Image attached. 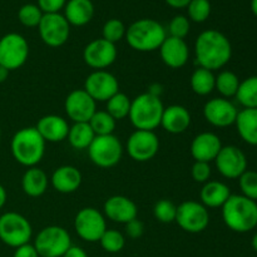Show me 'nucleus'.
I'll return each mask as SVG.
<instances>
[{
  "label": "nucleus",
  "instance_id": "ddd939ff",
  "mask_svg": "<svg viewBox=\"0 0 257 257\" xmlns=\"http://www.w3.org/2000/svg\"><path fill=\"white\" fill-rule=\"evenodd\" d=\"M160 151V140L155 131L136 130L127 141V152L136 162H148Z\"/></svg>",
  "mask_w": 257,
  "mask_h": 257
},
{
  "label": "nucleus",
  "instance_id": "a18cd8bd",
  "mask_svg": "<svg viewBox=\"0 0 257 257\" xmlns=\"http://www.w3.org/2000/svg\"><path fill=\"white\" fill-rule=\"evenodd\" d=\"M13 257H40L38 255V251L35 250L34 245L32 243H25L15 248Z\"/></svg>",
  "mask_w": 257,
  "mask_h": 257
},
{
  "label": "nucleus",
  "instance_id": "ea45409f",
  "mask_svg": "<svg viewBox=\"0 0 257 257\" xmlns=\"http://www.w3.org/2000/svg\"><path fill=\"white\" fill-rule=\"evenodd\" d=\"M188 17L195 23H203L211 14L210 0H191L187 7Z\"/></svg>",
  "mask_w": 257,
  "mask_h": 257
},
{
  "label": "nucleus",
  "instance_id": "473e14b6",
  "mask_svg": "<svg viewBox=\"0 0 257 257\" xmlns=\"http://www.w3.org/2000/svg\"><path fill=\"white\" fill-rule=\"evenodd\" d=\"M115 122L117 120L107 110H95L88 123L92 127L95 136H108L113 135L114 132Z\"/></svg>",
  "mask_w": 257,
  "mask_h": 257
},
{
  "label": "nucleus",
  "instance_id": "9b49d317",
  "mask_svg": "<svg viewBox=\"0 0 257 257\" xmlns=\"http://www.w3.org/2000/svg\"><path fill=\"white\" fill-rule=\"evenodd\" d=\"M77 235L87 242H98L107 230L105 217L94 207H84L74 218Z\"/></svg>",
  "mask_w": 257,
  "mask_h": 257
},
{
  "label": "nucleus",
  "instance_id": "9d476101",
  "mask_svg": "<svg viewBox=\"0 0 257 257\" xmlns=\"http://www.w3.org/2000/svg\"><path fill=\"white\" fill-rule=\"evenodd\" d=\"M176 222L185 232L200 233L207 228L210 223V213L207 207L196 201H185L177 206Z\"/></svg>",
  "mask_w": 257,
  "mask_h": 257
},
{
  "label": "nucleus",
  "instance_id": "5701e85b",
  "mask_svg": "<svg viewBox=\"0 0 257 257\" xmlns=\"http://www.w3.org/2000/svg\"><path fill=\"white\" fill-rule=\"evenodd\" d=\"M191 113L183 105L172 104L165 108L161 125L171 135H181L191 125Z\"/></svg>",
  "mask_w": 257,
  "mask_h": 257
},
{
  "label": "nucleus",
  "instance_id": "f03ea898",
  "mask_svg": "<svg viewBox=\"0 0 257 257\" xmlns=\"http://www.w3.org/2000/svg\"><path fill=\"white\" fill-rule=\"evenodd\" d=\"M222 220L231 231L246 233L257 226V202L242 195H231L222 206Z\"/></svg>",
  "mask_w": 257,
  "mask_h": 257
},
{
  "label": "nucleus",
  "instance_id": "aec40b11",
  "mask_svg": "<svg viewBox=\"0 0 257 257\" xmlns=\"http://www.w3.org/2000/svg\"><path fill=\"white\" fill-rule=\"evenodd\" d=\"M104 215L110 221L117 223H128L137 218L138 207L131 198L125 196H112L104 202Z\"/></svg>",
  "mask_w": 257,
  "mask_h": 257
},
{
  "label": "nucleus",
  "instance_id": "cd10ccee",
  "mask_svg": "<svg viewBox=\"0 0 257 257\" xmlns=\"http://www.w3.org/2000/svg\"><path fill=\"white\" fill-rule=\"evenodd\" d=\"M49 180L47 173L38 167H30L25 171L22 178V188L30 197H40L47 191Z\"/></svg>",
  "mask_w": 257,
  "mask_h": 257
},
{
  "label": "nucleus",
  "instance_id": "393cba45",
  "mask_svg": "<svg viewBox=\"0 0 257 257\" xmlns=\"http://www.w3.org/2000/svg\"><path fill=\"white\" fill-rule=\"evenodd\" d=\"M231 195L232 193H231L230 187L226 183L221 181H208L203 183V187L201 190V203L207 208L222 207Z\"/></svg>",
  "mask_w": 257,
  "mask_h": 257
},
{
  "label": "nucleus",
  "instance_id": "0eeeda50",
  "mask_svg": "<svg viewBox=\"0 0 257 257\" xmlns=\"http://www.w3.org/2000/svg\"><path fill=\"white\" fill-rule=\"evenodd\" d=\"M70 246L69 232L60 226L44 227L34 240V247L40 257H62Z\"/></svg>",
  "mask_w": 257,
  "mask_h": 257
},
{
  "label": "nucleus",
  "instance_id": "dca6fc26",
  "mask_svg": "<svg viewBox=\"0 0 257 257\" xmlns=\"http://www.w3.org/2000/svg\"><path fill=\"white\" fill-rule=\"evenodd\" d=\"M117 48L105 39L92 40L83 50V60L88 67L95 70H104L117 59Z\"/></svg>",
  "mask_w": 257,
  "mask_h": 257
},
{
  "label": "nucleus",
  "instance_id": "423d86ee",
  "mask_svg": "<svg viewBox=\"0 0 257 257\" xmlns=\"http://www.w3.org/2000/svg\"><path fill=\"white\" fill-rule=\"evenodd\" d=\"M33 228L27 217L18 212H5L0 216V240L10 247L29 243Z\"/></svg>",
  "mask_w": 257,
  "mask_h": 257
},
{
  "label": "nucleus",
  "instance_id": "6e6552de",
  "mask_svg": "<svg viewBox=\"0 0 257 257\" xmlns=\"http://www.w3.org/2000/svg\"><path fill=\"white\" fill-rule=\"evenodd\" d=\"M90 161L100 168H110L118 165L123 155L120 141L114 135L95 136L88 148Z\"/></svg>",
  "mask_w": 257,
  "mask_h": 257
},
{
  "label": "nucleus",
  "instance_id": "7ed1b4c3",
  "mask_svg": "<svg viewBox=\"0 0 257 257\" xmlns=\"http://www.w3.org/2000/svg\"><path fill=\"white\" fill-rule=\"evenodd\" d=\"M45 141L35 127L18 131L12 138L10 150L14 160L25 167H37L45 153Z\"/></svg>",
  "mask_w": 257,
  "mask_h": 257
},
{
  "label": "nucleus",
  "instance_id": "a878e982",
  "mask_svg": "<svg viewBox=\"0 0 257 257\" xmlns=\"http://www.w3.org/2000/svg\"><path fill=\"white\" fill-rule=\"evenodd\" d=\"M236 130L243 142L257 147V108H243L238 110Z\"/></svg>",
  "mask_w": 257,
  "mask_h": 257
},
{
  "label": "nucleus",
  "instance_id": "f3484780",
  "mask_svg": "<svg viewBox=\"0 0 257 257\" xmlns=\"http://www.w3.org/2000/svg\"><path fill=\"white\" fill-rule=\"evenodd\" d=\"M237 114L236 105L222 97L212 98L203 105V117L213 127L226 128L235 124Z\"/></svg>",
  "mask_w": 257,
  "mask_h": 257
},
{
  "label": "nucleus",
  "instance_id": "c85d7f7f",
  "mask_svg": "<svg viewBox=\"0 0 257 257\" xmlns=\"http://www.w3.org/2000/svg\"><path fill=\"white\" fill-rule=\"evenodd\" d=\"M68 141L74 150H88L95 138L94 132L88 122L74 123L68 132Z\"/></svg>",
  "mask_w": 257,
  "mask_h": 257
},
{
  "label": "nucleus",
  "instance_id": "58836bf2",
  "mask_svg": "<svg viewBox=\"0 0 257 257\" xmlns=\"http://www.w3.org/2000/svg\"><path fill=\"white\" fill-rule=\"evenodd\" d=\"M241 195L257 202V172L247 170L238 178Z\"/></svg>",
  "mask_w": 257,
  "mask_h": 257
},
{
  "label": "nucleus",
  "instance_id": "c9c22d12",
  "mask_svg": "<svg viewBox=\"0 0 257 257\" xmlns=\"http://www.w3.org/2000/svg\"><path fill=\"white\" fill-rule=\"evenodd\" d=\"M153 215L156 220L162 223H171L176 221V215H177V206L171 200L163 198L160 200L153 207Z\"/></svg>",
  "mask_w": 257,
  "mask_h": 257
},
{
  "label": "nucleus",
  "instance_id": "f257e3e1",
  "mask_svg": "<svg viewBox=\"0 0 257 257\" xmlns=\"http://www.w3.org/2000/svg\"><path fill=\"white\" fill-rule=\"evenodd\" d=\"M195 55L198 67L215 72L222 69L232 57V45L223 33L208 29L195 42Z\"/></svg>",
  "mask_w": 257,
  "mask_h": 257
},
{
  "label": "nucleus",
  "instance_id": "72a5a7b5",
  "mask_svg": "<svg viewBox=\"0 0 257 257\" xmlns=\"http://www.w3.org/2000/svg\"><path fill=\"white\" fill-rule=\"evenodd\" d=\"M131 103L132 100L130 99L127 94L124 93H115L112 98L107 100V112L114 118L115 120L124 119L125 117L130 115Z\"/></svg>",
  "mask_w": 257,
  "mask_h": 257
},
{
  "label": "nucleus",
  "instance_id": "bb28decb",
  "mask_svg": "<svg viewBox=\"0 0 257 257\" xmlns=\"http://www.w3.org/2000/svg\"><path fill=\"white\" fill-rule=\"evenodd\" d=\"M94 7L90 0H69L65 4L64 18L69 25L83 27L92 20Z\"/></svg>",
  "mask_w": 257,
  "mask_h": 257
},
{
  "label": "nucleus",
  "instance_id": "a211bd4d",
  "mask_svg": "<svg viewBox=\"0 0 257 257\" xmlns=\"http://www.w3.org/2000/svg\"><path fill=\"white\" fill-rule=\"evenodd\" d=\"M97 102L84 89H75L67 95L64 109L68 118L74 123L89 122L97 110Z\"/></svg>",
  "mask_w": 257,
  "mask_h": 257
},
{
  "label": "nucleus",
  "instance_id": "4c0bfd02",
  "mask_svg": "<svg viewBox=\"0 0 257 257\" xmlns=\"http://www.w3.org/2000/svg\"><path fill=\"white\" fill-rule=\"evenodd\" d=\"M125 32H127V29H125L123 22H120L119 19H109L103 25L102 38L107 42L115 44L125 37Z\"/></svg>",
  "mask_w": 257,
  "mask_h": 257
},
{
  "label": "nucleus",
  "instance_id": "864d4df0",
  "mask_svg": "<svg viewBox=\"0 0 257 257\" xmlns=\"http://www.w3.org/2000/svg\"><path fill=\"white\" fill-rule=\"evenodd\" d=\"M251 246H252V248L255 250V252H257V232L253 235L252 240H251Z\"/></svg>",
  "mask_w": 257,
  "mask_h": 257
},
{
  "label": "nucleus",
  "instance_id": "f704fd0d",
  "mask_svg": "<svg viewBox=\"0 0 257 257\" xmlns=\"http://www.w3.org/2000/svg\"><path fill=\"white\" fill-rule=\"evenodd\" d=\"M100 246L104 251L109 253H117L123 250L125 245V238L122 232L118 230H105L99 240Z\"/></svg>",
  "mask_w": 257,
  "mask_h": 257
},
{
  "label": "nucleus",
  "instance_id": "c756f323",
  "mask_svg": "<svg viewBox=\"0 0 257 257\" xmlns=\"http://www.w3.org/2000/svg\"><path fill=\"white\" fill-rule=\"evenodd\" d=\"M216 75L211 70L198 67L190 79L191 89L197 95H208L215 90Z\"/></svg>",
  "mask_w": 257,
  "mask_h": 257
},
{
  "label": "nucleus",
  "instance_id": "4468645a",
  "mask_svg": "<svg viewBox=\"0 0 257 257\" xmlns=\"http://www.w3.org/2000/svg\"><path fill=\"white\" fill-rule=\"evenodd\" d=\"M217 171L227 180H238L247 171V158L236 146H223L215 160Z\"/></svg>",
  "mask_w": 257,
  "mask_h": 257
},
{
  "label": "nucleus",
  "instance_id": "1a4fd4ad",
  "mask_svg": "<svg viewBox=\"0 0 257 257\" xmlns=\"http://www.w3.org/2000/svg\"><path fill=\"white\" fill-rule=\"evenodd\" d=\"M29 57V44L23 35L9 33L0 39V65L9 72L22 68Z\"/></svg>",
  "mask_w": 257,
  "mask_h": 257
},
{
  "label": "nucleus",
  "instance_id": "8fccbe9b",
  "mask_svg": "<svg viewBox=\"0 0 257 257\" xmlns=\"http://www.w3.org/2000/svg\"><path fill=\"white\" fill-rule=\"evenodd\" d=\"M7 198H8L7 191H5V188L0 185V210L4 207L5 202H7Z\"/></svg>",
  "mask_w": 257,
  "mask_h": 257
},
{
  "label": "nucleus",
  "instance_id": "09e8293b",
  "mask_svg": "<svg viewBox=\"0 0 257 257\" xmlns=\"http://www.w3.org/2000/svg\"><path fill=\"white\" fill-rule=\"evenodd\" d=\"M148 93L156 95V97H161V93H162V87H161V85H158V84L151 85L150 89H148Z\"/></svg>",
  "mask_w": 257,
  "mask_h": 257
},
{
  "label": "nucleus",
  "instance_id": "412c9836",
  "mask_svg": "<svg viewBox=\"0 0 257 257\" xmlns=\"http://www.w3.org/2000/svg\"><path fill=\"white\" fill-rule=\"evenodd\" d=\"M161 59L167 67L173 69H180L185 67L190 58V49L185 39L167 37L160 47Z\"/></svg>",
  "mask_w": 257,
  "mask_h": 257
},
{
  "label": "nucleus",
  "instance_id": "2eb2a0df",
  "mask_svg": "<svg viewBox=\"0 0 257 257\" xmlns=\"http://www.w3.org/2000/svg\"><path fill=\"white\" fill-rule=\"evenodd\" d=\"M83 89L95 102H107L115 93L119 92V83L112 73L107 70H94L85 78Z\"/></svg>",
  "mask_w": 257,
  "mask_h": 257
},
{
  "label": "nucleus",
  "instance_id": "3c124183",
  "mask_svg": "<svg viewBox=\"0 0 257 257\" xmlns=\"http://www.w3.org/2000/svg\"><path fill=\"white\" fill-rule=\"evenodd\" d=\"M9 70L7 69V68H4L3 65H0V83H4L5 80L8 79V77H9Z\"/></svg>",
  "mask_w": 257,
  "mask_h": 257
},
{
  "label": "nucleus",
  "instance_id": "20e7f679",
  "mask_svg": "<svg viewBox=\"0 0 257 257\" xmlns=\"http://www.w3.org/2000/svg\"><path fill=\"white\" fill-rule=\"evenodd\" d=\"M167 33L163 25L153 19H140L132 23L125 32V40L132 49L148 53L160 49Z\"/></svg>",
  "mask_w": 257,
  "mask_h": 257
},
{
  "label": "nucleus",
  "instance_id": "603ef678",
  "mask_svg": "<svg viewBox=\"0 0 257 257\" xmlns=\"http://www.w3.org/2000/svg\"><path fill=\"white\" fill-rule=\"evenodd\" d=\"M251 10H252L253 15L257 17V0H251Z\"/></svg>",
  "mask_w": 257,
  "mask_h": 257
},
{
  "label": "nucleus",
  "instance_id": "a19ab883",
  "mask_svg": "<svg viewBox=\"0 0 257 257\" xmlns=\"http://www.w3.org/2000/svg\"><path fill=\"white\" fill-rule=\"evenodd\" d=\"M190 20L186 18L185 15H177L171 20L170 25H168V32H170V37L178 38V39H185L190 33Z\"/></svg>",
  "mask_w": 257,
  "mask_h": 257
},
{
  "label": "nucleus",
  "instance_id": "e433bc0d",
  "mask_svg": "<svg viewBox=\"0 0 257 257\" xmlns=\"http://www.w3.org/2000/svg\"><path fill=\"white\" fill-rule=\"evenodd\" d=\"M43 12L39 9L38 5L25 4L18 12V19L24 27L35 28L39 25L40 20L43 18Z\"/></svg>",
  "mask_w": 257,
  "mask_h": 257
},
{
  "label": "nucleus",
  "instance_id": "7c9ffc66",
  "mask_svg": "<svg viewBox=\"0 0 257 257\" xmlns=\"http://www.w3.org/2000/svg\"><path fill=\"white\" fill-rule=\"evenodd\" d=\"M240 83L241 80L238 79L237 74L231 70H222L218 73V75H216L215 89L220 93L221 97L228 99V98L236 97Z\"/></svg>",
  "mask_w": 257,
  "mask_h": 257
},
{
  "label": "nucleus",
  "instance_id": "c03bdc74",
  "mask_svg": "<svg viewBox=\"0 0 257 257\" xmlns=\"http://www.w3.org/2000/svg\"><path fill=\"white\" fill-rule=\"evenodd\" d=\"M143 232H145V225L138 218H135V220L125 223V233L128 235V237L140 238L143 235Z\"/></svg>",
  "mask_w": 257,
  "mask_h": 257
},
{
  "label": "nucleus",
  "instance_id": "4be33fe9",
  "mask_svg": "<svg viewBox=\"0 0 257 257\" xmlns=\"http://www.w3.org/2000/svg\"><path fill=\"white\" fill-rule=\"evenodd\" d=\"M35 128L45 142L58 143L67 140L70 125L60 115L48 114L38 120V124Z\"/></svg>",
  "mask_w": 257,
  "mask_h": 257
},
{
  "label": "nucleus",
  "instance_id": "79ce46f5",
  "mask_svg": "<svg viewBox=\"0 0 257 257\" xmlns=\"http://www.w3.org/2000/svg\"><path fill=\"white\" fill-rule=\"evenodd\" d=\"M211 166L207 162H198L195 161L192 166V170H191V175L195 182L197 183H206L210 181L211 177Z\"/></svg>",
  "mask_w": 257,
  "mask_h": 257
},
{
  "label": "nucleus",
  "instance_id": "5fc2aeb1",
  "mask_svg": "<svg viewBox=\"0 0 257 257\" xmlns=\"http://www.w3.org/2000/svg\"><path fill=\"white\" fill-rule=\"evenodd\" d=\"M0 140H2V130H0Z\"/></svg>",
  "mask_w": 257,
  "mask_h": 257
},
{
  "label": "nucleus",
  "instance_id": "2f4dec72",
  "mask_svg": "<svg viewBox=\"0 0 257 257\" xmlns=\"http://www.w3.org/2000/svg\"><path fill=\"white\" fill-rule=\"evenodd\" d=\"M236 99L243 108H257V75H251L240 83Z\"/></svg>",
  "mask_w": 257,
  "mask_h": 257
},
{
  "label": "nucleus",
  "instance_id": "b1692460",
  "mask_svg": "<svg viewBox=\"0 0 257 257\" xmlns=\"http://www.w3.org/2000/svg\"><path fill=\"white\" fill-rule=\"evenodd\" d=\"M82 173L74 166H60L53 172L50 182L60 193H73L82 185Z\"/></svg>",
  "mask_w": 257,
  "mask_h": 257
},
{
  "label": "nucleus",
  "instance_id": "37998d69",
  "mask_svg": "<svg viewBox=\"0 0 257 257\" xmlns=\"http://www.w3.org/2000/svg\"><path fill=\"white\" fill-rule=\"evenodd\" d=\"M67 0H38V7L43 14H54L59 13L60 9L65 7Z\"/></svg>",
  "mask_w": 257,
  "mask_h": 257
},
{
  "label": "nucleus",
  "instance_id": "49530a36",
  "mask_svg": "<svg viewBox=\"0 0 257 257\" xmlns=\"http://www.w3.org/2000/svg\"><path fill=\"white\" fill-rule=\"evenodd\" d=\"M62 257H88V255L82 247H78V246L72 245L69 247V250H68Z\"/></svg>",
  "mask_w": 257,
  "mask_h": 257
},
{
  "label": "nucleus",
  "instance_id": "de8ad7c7",
  "mask_svg": "<svg viewBox=\"0 0 257 257\" xmlns=\"http://www.w3.org/2000/svg\"><path fill=\"white\" fill-rule=\"evenodd\" d=\"M170 7L175 8V9H183V8H187L188 4L191 3V0H165Z\"/></svg>",
  "mask_w": 257,
  "mask_h": 257
},
{
  "label": "nucleus",
  "instance_id": "6ab92c4d",
  "mask_svg": "<svg viewBox=\"0 0 257 257\" xmlns=\"http://www.w3.org/2000/svg\"><path fill=\"white\" fill-rule=\"evenodd\" d=\"M221 138L216 133L202 132L193 138L191 143V155L198 162H212L222 148Z\"/></svg>",
  "mask_w": 257,
  "mask_h": 257
},
{
  "label": "nucleus",
  "instance_id": "f8f14e48",
  "mask_svg": "<svg viewBox=\"0 0 257 257\" xmlns=\"http://www.w3.org/2000/svg\"><path fill=\"white\" fill-rule=\"evenodd\" d=\"M38 29H39L40 38L48 47H62L69 39L70 25L64 15L59 13L43 15Z\"/></svg>",
  "mask_w": 257,
  "mask_h": 257
},
{
  "label": "nucleus",
  "instance_id": "39448f33",
  "mask_svg": "<svg viewBox=\"0 0 257 257\" xmlns=\"http://www.w3.org/2000/svg\"><path fill=\"white\" fill-rule=\"evenodd\" d=\"M163 110L165 105L161 97L146 92L132 100L128 117L136 130L155 131L161 125Z\"/></svg>",
  "mask_w": 257,
  "mask_h": 257
}]
</instances>
